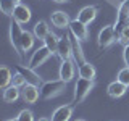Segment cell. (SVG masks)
Returning <instances> with one entry per match:
<instances>
[{"label": "cell", "mask_w": 129, "mask_h": 121, "mask_svg": "<svg viewBox=\"0 0 129 121\" xmlns=\"http://www.w3.org/2000/svg\"><path fill=\"white\" fill-rule=\"evenodd\" d=\"M32 32H34L36 39L44 40L48 34H50V29H48V24L45 21H37L34 24V31H32Z\"/></svg>", "instance_id": "20"}, {"label": "cell", "mask_w": 129, "mask_h": 121, "mask_svg": "<svg viewBox=\"0 0 129 121\" xmlns=\"http://www.w3.org/2000/svg\"><path fill=\"white\" fill-rule=\"evenodd\" d=\"M21 36H23V29H21V24L15 19H11L10 23V42L11 45L15 47L16 53L19 56H23V48H21Z\"/></svg>", "instance_id": "4"}, {"label": "cell", "mask_w": 129, "mask_h": 121, "mask_svg": "<svg viewBox=\"0 0 129 121\" xmlns=\"http://www.w3.org/2000/svg\"><path fill=\"white\" fill-rule=\"evenodd\" d=\"M7 121H18V118H11V119H7Z\"/></svg>", "instance_id": "32"}, {"label": "cell", "mask_w": 129, "mask_h": 121, "mask_svg": "<svg viewBox=\"0 0 129 121\" xmlns=\"http://www.w3.org/2000/svg\"><path fill=\"white\" fill-rule=\"evenodd\" d=\"M56 55H58V58L61 60V62L73 58V45H71L70 34H64V36L60 37L58 48H56Z\"/></svg>", "instance_id": "7"}, {"label": "cell", "mask_w": 129, "mask_h": 121, "mask_svg": "<svg viewBox=\"0 0 129 121\" xmlns=\"http://www.w3.org/2000/svg\"><path fill=\"white\" fill-rule=\"evenodd\" d=\"M16 118H18V121H34V113L31 110H21Z\"/></svg>", "instance_id": "28"}, {"label": "cell", "mask_w": 129, "mask_h": 121, "mask_svg": "<svg viewBox=\"0 0 129 121\" xmlns=\"http://www.w3.org/2000/svg\"><path fill=\"white\" fill-rule=\"evenodd\" d=\"M21 97L26 103H36L40 97V89L39 86H34V84H26L21 90Z\"/></svg>", "instance_id": "10"}, {"label": "cell", "mask_w": 129, "mask_h": 121, "mask_svg": "<svg viewBox=\"0 0 129 121\" xmlns=\"http://www.w3.org/2000/svg\"><path fill=\"white\" fill-rule=\"evenodd\" d=\"M126 24H129V0H123L118 7V11H116V36L119 34V31L123 29Z\"/></svg>", "instance_id": "5"}, {"label": "cell", "mask_w": 129, "mask_h": 121, "mask_svg": "<svg viewBox=\"0 0 129 121\" xmlns=\"http://www.w3.org/2000/svg\"><path fill=\"white\" fill-rule=\"evenodd\" d=\"M73 116V107L71 105H61L52 113V121H70Z\"/></svg>", "instance_id": "15"}, {"label": "cell", "mask_w": 129, "mask_h": 121, "mask_svg": "<svg viewBox=\"0 0 129 121\" xmlns=\"http://www.w3.org/2000/svg\"><path fill=\"white\" fill-rule=\"evenodd\" d=\"M31 16H32V13L26 5H23V3H18V5H16L15 11H13V19L15 21H18L19 24H26V23L31 21Z\"/></svg>", "instance_id": "11"}, {"label": "cell", "mask_w": 129, "mask_h": 121, "mask_svg": "<svg viewBox=\"0 0 129 121\" xmlns=\"http://www.w3.org/2000/svg\"><path fill=\"white\" fill-rule=\"evenodd\" d=\"M52 55H53V53L50 52V48L45 47V45L36 48V50L32 52L31 58H29V66H31V68H37V66H40V65L45 63Z\"/></svg>", "instance_id": "6"}, {"label": "cell", "mask_w": 129, "mask_h": 121, "mask_svg": "<svg viewBox=\"0 0 129 121\" xmlns=\"http://www.w3.org/2000/svg\"><path fill=\"white\" fill-rule=\"evenodd\" d=\"M116 29L115 26H111V24H107V26H103L102 29L99 32V39H97V42H99V47L100 48H107L110 47L113 42L116 40Z\"/></svg>", "instance_id": "3"}, {"label": "cell", "mask_w": 129, "mask_h": 121, "mask_svg": "<svg viewBox=\"0 0 129 121\" xmlns=\"http://www.w3.org/2000/svg\"><path fill=\"white\" fill-rule=\"evenodd\" d=\"M94 89V81L79 78L74 84V94H73V102L81 103L82 100H86V97L90 94V90Z\"/></svg>", "instance_id": "2"}, {"label": "cell", "mask_w": 129, "mask_h": 121, "mask_svg": "<svg viewBox=\"0 0 129 121\" xmlns=\"http://www.w3.org/2000/svg\"><path fill=\"white\" fill-rule=\"evenodd\" d=\"M66 89V82L61 79H55V81H47L40 86V97L42 99H55L56 95L63 94V90Z\"/></svg>", "instance_id": "1"}, {"label": "cell", "mask_w": 129, "mask_h": 121, "mask_svg": "<svg viewBox=\"0 0 129 121\" xmlns=\"http://www.w3.org/2000/svg\"><path fill=\"white\" fill-rule=\"evenodd\" d=\"M70 39H71V45H73V58H74L79 65L84 63L86 58H84V52H82V48H81V40L78 37H74L71 32H70Z\"/></svg>", "instance_id": "17"}, {"label": "cell", "mask_w": 129, "mask_h": 121, "mask_svg": "<svg viewBox=\"0 0 129 121\" xmlns=\"http://www.w3.org/2000/svg\"><path fill=\"white\" fill-rule=\"evenodd\" d=\"M21 97V90H19V87L13 86V84H10L8 87L3 89V100H5L7 103H13L16 100Z\"/></svg>", "instance_id": "18"}, {"label": "cell", "mask_w": 129, "mask_h": 121, "mask_svg": "<svg viewBox=\"0 0 129 121\" xmlns=\"http://www.w3.org/2000/svg\"><path fill=\"white\" fill-rule=\"evenodd\" d=\"M53 2H56V3H64V2H68V0H53Z\"/></svg>", "instance_id": "30"}, {"label": "cell", "mask_w": 129, "mask_h": 121, "mask_svg": "<svg viewBox=\"0 0 129 121\" xmlns=\"http://www.w3.org/2000/svg\"><path fill=\"white\" fill-rule=\"evenodd\" d=\"M123 58H124V63H126V66H129V44H127V45H124Z\"/></svg>", "instance_id": "29"}, {"label": "cell", "mask_w": 129, "mask_h": 121, "mask_svg": "<svg viewBox=\"0 0 129 121\" xmlns=\"http://www.w3.org/2000/svg\"><path fill=\"white\" fill-rule=\"evenodd\" d=\"M116 79H118L119 82H123L124 86L129 87V66L121 68V70L118 71V76H116Z\"/></svg>", "instance_id": "25"}, {"label": "cell", "mask_w": 129, "mask_h": 121, "mask_svg": "<svg viewBox=\"0 0 129 121\" xmlns=\"http://www.w3.org/2000/svg\"><path fill=\"white\" fill-rule=\"evenodd\" d=\"M34 32H29V31H23V36H21V48L23 52H29L32 47H34Z\"/></svg>", "instance_id": "21"}, {"label": "cell", "mask_w": 129, "mask_h": 121, "mask_svg": "<svg viewBox=\"0 0 129 121\" xmlns=\"http://www.w3.org/2000/svg\"><path fill=\"white\" fill-rule=\"evenodd\" d=\"M60 79L64 81V82H70V81H73V78H74V63L71 62V60H64V62H61V65H60Z\"/></svg>", "instance_id": "13"}, {"label": "cell", "mask_w": 129, "mask_h": 121, "mask_svg": "<svg viewBox=\"0 0 129 121\" xmlns=\"http://www.w3.org/2000/svg\"><path fill=\"white\" fill-rule=\"evenodd\" d=\"M126 89H127V86H124L123 82H119V81L116 79V81H113L111 84H108L107 94L110 95L111 99H119V97H123L126 94Z\"/></svg>", "instance_id": "16"}, {"label": "cell", "mask_w": 129, "mask_h": 121, "mask_svg": "<svg viewBox=\"0 0 129 121\" xmlns=\"http://www.w3.org/2000/svg\"><path fill=\"white\" fill-rule=\"evenodd\" d=\"M97 13H99V8H97V7H94V5L84 7L82 10L78 13V19H79L81 23H84V24H90L95 19Z\"/></svg>", "instance_id": "14"}, {"label": "cell", "mask_w": 129, "mask_h": 121, "mask_svg": "<svg viewBox=\"0 0 129 121\" xmlns=\"http://www.w3.org/2000/svg\"><path fill=\"white\" fill-rule=\"evenodd\" d=\"M95 74H97V71H95V66H94L92 63L84 62V63L79 65V78L94 81V79H95Z\"/></svg>", "instance_id": "19"}, {"label": "cell", "mask_w": 129, "mask_h": 121, "mask_svg": "<svg viewBox=\"0 0 129 121\" xmlns=\"http://www.w3.org/2000/svg\"><path fill=\"white\" fill-rule=\"evenodd\" d=\"M11 79H13V74H11V71L8 70L7 66H2L0 68V87L5 89L11 84Z\"/></svg>", "instance_id": "22"}, {"label": "cell", "mask_w": 129, "mask_h": 121, "mask_svg": "<svg viewBox=\"0 0 129 121\" xmlns=\"http://www.w3.org/2000/svg\"><path fill=\"white\" fill-rule=\"evenodd\" d=\"M52 24H53L55 27H58V29H66V27H70V16H68V13H64V11L61 10H56L52 13Z\"/></svg>", "instance_id": "12"}, {"label": "cell", "mask_w": 129, "mask_h": 121, "mask_svg": "<svg viewBox=\"0 0 129 121\" xmlns=\"http://www.w3.org/2000/svg\"><path fill=\"white\" fill-rule=\"evenodd\" d=\"M37 121H52V119H48V118H39Z\"/></svg>", "instance_id": "31"}, {"label": "cell", "mask_w": 129, "mask_h": 121, "mask_svg": "<svg viewBox=\"0 0 129 121\" xmlns=\"http://www.w3.org/2000/svg\"><path fill=\"white\" fill-rule=\"evenodd\" d=\"M58 42H60V37H56L53 32H50V34H48L47 37L44 39V45L50 48L52 53H56V48H58Z\"/></svg>", "instance_id": "23"}, {"label": "cell", "mask_w": 129, "mask_h": 121, "mask_svg": "<svg viewBox=\"0 0 129 121\" xmlns=\"http://www.w3.org/2000/svg\"><path fill=\"white\" fill-rule=\"evenodd\" d=\"M68 29H70V32L73 36H74V37H78L81 42H82V40H86L87 37H89V31H87V24H84V23H81L78 18L76 19H73V21L70 23V27H68Z\"/></svg>", "instance_id": "9"}, {"label": "cell", "mask_w": 129, "mask_h": 121, "mask_svg": "<svg viewBox=\"0 0 129 121\" xmlns=\"http://www.w3.org/2000/svg\"><path fill=\"white\" fill-rule=\"evenodd\" d=\"M18 3L15 0H0V10L2 13H5L7 16H13V11Z\"/></svg>", "instance_id": "24"}, {"label": "cell", "mask_w": 129, "mask_h": 121, "mask_svg": "<svg viewBox=\"0 0 129 121\" xmlns=\"http://www.w3.org/2000/svg\"><path fill=\"white\" fill-rule=\"evenodd\" d=\"M11 84H13V86H16V87H24L27 82H26V79H24V76L21 74V73H18V71H16V74H13Z\"/></svg>", "instance_id": "27"}, {"label": "cell", "mask_w": 129, "mask_h": 121, "mask_svg": "<svg viewBox=\"0 0 129 121\" xmlns=\"http://www.w3.org/2000/svg\"><path fill=\"white\" fill-rule=\"evenodd\" d=\"M118 40L123 45H127L129 44V24H126V26L123 27V29L119 31V34H118Z\"/></svg>", "instance_id": "26"}, {"label": "cell", "mask_w": 129, "mask_h": 121, "mask_svg": "<svg viewBox=\"0 0 129 121\" xmlns=\"http://www.w3.org/2000/svg\"><path fill=\"white\" fill-rule=\"evenodd\" d=\"M15 68H16L18 73H21V74L24 76V79H26L27 84H34V86H40V84H42V79H40L39 74L34 73V68L23 66V65H15Z\"/></svg>", "instance_id": "8"}, {"label": "cell", "mask_w": 129, "mask_h": 121, "mask_svg": "<svg viewBox=\"0 0 129 121\" xmlns=\"http://www.w3.org/2000/svg\"><path fill=\"white\" fill-rule=\"evenodd\" d=\"M15 2H16V3H21V0H15Z\"/></svg>", "instance_id": "33"}, {"label": "cell", "mask_w": 129, "mask_h": 121, "mask_svg": "<svg viewBox=\"0 0 129 121\" xmlns=\"http://www.w3.org/2000/svg\"><path fill=\"white\" fill-rule=\"evenodd\" d=\"M76 121H86V119H76Z\"/></svg>", "instance_id": "34"}]
</instances>
